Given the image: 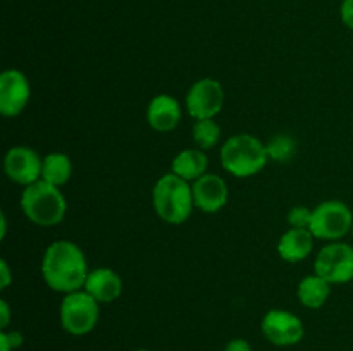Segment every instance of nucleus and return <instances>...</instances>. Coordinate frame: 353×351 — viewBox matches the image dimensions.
<instances>
[{
	"instance_id": "obj_1",
	"label": "nucleus",
	"mask_w": 353,
	"mask_h": 351,
	"mask_svg": "<svg viewBox=\"0 0 353 351\" xmlns=\"http://www.w3.org/2000/svg\"><path fill=\"white\" fill-rule=\"evenodd\" d=\"M88 274V262L78 244L69 240L48 244L41 258V277L52 291L62 295L79 291L85 288Z\"/></svg>"
},
{
	"instance_id": "obj_2",
	"label": "nucleus",
	"mask_w": 353,
	"mask_h": 351,
	"mask_svg": "<svg viewBox=\"0 0 353 351\" xmlns=\"http://www.w3.org/2000/svg\"><path fill=\"white\" fill-rule=\"evenodd\" d=\"M152 205L159 219L164 222L172 226L186 222L195 206L192 182L185 181L174 172L161 176L152 189Z\"/></svg>"
},
{
	"instance_id": "obj_3",
	"label": "nucleus",
	"mask_w": 353,
	"mask_h": 351,
	"mask_svg": "<svg viewBox=\"0 0 353 351\" xmlns=\"http://www.w3.org/2000/svg\"><path fill=\"white\" fill-rule=\"evenodd\" d=\"M219 158L224 171L238 179L259 174L269 162L265 143L248 133H240L228 138L221 147Z\"/></svg>"
},
{
	"instance_id": "obj_4",
	"label": "nucleus",
	"mask_w": 353,
	"mask_h": 351,
	"mask_svg": "<svg viewBox=\"0 0 353 351\" xmlns=\"http://www.w3.org/2000/svg\"><path fill=\"white\" fill-rule=\"evenodd\" d=\"M19 205L24 217L41 227L57 226L68 212V202L61 188L48 184L43 179L23 189Z\"/></svg>"
},
{
	"instance_id": "obj_5",
	"label": "nucleus",
	"mask_w": 353,
	"mask_h": 351,
	"mask_svg": "<svg viewBox=\"0 0 353 351\" xmlns=\"http://www.w3.org/2000/svg\"><path fill=\"white\" fill-rule=\"evenodd\" d=\"M62 329L71 336H86L97 327L100 319V303L85 289L64 295L59 308Z\"/></svg>"
},
{
	"instance_id": "obj_6",
	"label": "nucleus",
	"mask_w": 353,
	"mask_h": 351,
	"mask_svg": "<svg viewBox=\"0 0 353 351\" xmlns=\"http://www.w3.org/2000/svg\"><path fill=\"white\" fill-rule=\"evenodd\" d=\"M353 213L350 206L340 200H326L312 209L310 233L316 240L340 241L341 237L352 233Z\"/></svg>"
},
{
	"instance_id": "obj_7",
	"label": "nucleus",
	"mask_w": 353,
	"mask_h": 351,
	"mask_svg": "<svg viewBox=\"0 0 353 351\" xmlns=\"http://www.w3.org/2000/svg\"><path fill=\"white\" fill-rule=\"evenodd\" d=\"M314 272L330 284L353 281V246L343 241H331L323 246L314 262Z\"/></svg>"
},
{
	"instance_id": "obj_8",
	"label": "nucleus",
	"mask_w": 353,
	"mask_h": 351,
	"mask_svg": "<svg viewBox=\"0 0 353 351\" xmlns=\"http://www.w3.org/2000/svg\"><path fill=\"white\" fill-rule=\"evenodd\" d=\"M261 330L265 339L278 348H290L299 344L305 336L302 319L288 310L272 308L262 317Z\"/></svg>"
},
{
	"instance_id": "obj_9",
	"label": "nucleus",
	"mask_w": 353,
	"mask_h": 351,
	"mask_svg": "<svg viewBox=\"0 0 353 351\" xmlns=\"http://www.w3.org/2000/svg\"><path fill=\"white\" fill-rule=\"evenodd\" d=\"M186 112L195 120L214 119L224 107V88L217 79L202 78L190 86L185 98Z\"/></svg>"
},
{
	"instance_id": "obj_10",
	"label": "nucleus",
	"mask_w": 353,
	"mask_h": 351,
	"mask_svg": "<svg viewBox=\"0 0 353 351\" xmlns=\"http://www.w3.org/2000/svg\"><path fill=\"white\" fill-rule=\"evenodd\" d=\"M41 165H43V158L38 155V151L31 147H24V145L9 148L3 157L6 176L23 188L40 181Z\"/></svg>"
},
{
	"instance_id": "obj_11",
	"label": "nucleus",
	"mask_w": 353,
	"mask_h": 351,
	"mask_svg": "<svg viewBox=\"0 0 353 351\" xmlns=\"http://www.w3.org/2000/svg\"><path fill=\"white\" fill-rule=\"evenodd\" d=\"M31 98V85L19 69H6L0 74V114L3 117H17L28 107Z\"/></svg>"
},
{
	"instance_id": "obj_12",
	"label": "nucleus",
	"mask_w": 353,
	"mask_h": 351,
	"mask_svg": "<svg viewBox=\"0 0 353 351\" xmlns=\"http://www.w3.org/2000/svg\"><path fill=\"white\" fill-rule=\"evenodd\" d=\"M192 191L195 209L203 213L219 212L230 198L226 181L221 176L209 174V172L192 182Z\"/></svg>"
},
{
	"instance_id": "obj_13",
	"label": "nucleus",
	"mask_w": 353,
	"mask_h": 351,
	"mask_svg": "<svg viewBox=\"0 0 353 351\" xmlns=\"http://www.w3.org/2000/svg\"><path fill=\"white\" fill-rule=\"evenodd\" d=\"M147 124L157 133H171L181 123V105L168 93L155 95L147 107Z\"/></svg>"
},
{
	"instance_id": "obj_14",
	"label": "nucleus",
	"mask_w": 353,
	"mask_h": 351,
	"mask_svg": "<svg viewBox=\"0 0 353 351\" xmlns=\"http://www.w3.org/2000/svg\"><path fill=\"white\" fill-rule=\"evenodd\" d=\"M83 289L100 305H107V303L116 301L123 295V279L109 267L93 268L90 270Z\"/></svg>"
},
{
	"instance_id": "obj_15",
	"label": "nucleus",
	"mask_w": 353,
	"mask_h": 351,
	"mask_svg": "<svg viewBox=\"0 0 353 351\" xmlns=\"http://www.w3.org/2000/svg\"><path fill=\"white\" fill-rule=\"evenodd\" d=\"M314 234L310 229L290 227L278 241V253L288 264H299L309 258L314 250Z\"/></svg>"
},
{
	"instance_id": "obj_16",
	"label": "nucleus",
	"mask_w": 353,
	"mask_h": 351,
	"mask_svg": "<svg viewBox=\"0 0 353 351\" xmlns=\"http://www.w3.org/2000/svg\"><path fill=\"white\" fill-rule=\"evenodd\" d=\"M207 167H209V157L205 151L200 148H186L172 158L171 172H174L185 181L193 182L207 174Z\"/></svg>"
},
{
	"instance_id": "obj_17",
	"label": "nucleus",
	"mask_w": 353,
	"mask_h": 351,
	"mask_svg": "<svg viewBox=\"0 0 353 351\" xmlns=\"http://www.w3.org/2000/svg\"><path fill=\"white\" fill-rule=\"evenodd\" d=\"M331 286L326 279H323L321 275H317L314 272L312 275H307L302 281L299 282V288H296V298L302 303L305 308L317 310L321 306H324V303L330 299L331 295Z\"/></svg>"
},
{
	"instance_id": "obj_18",
	"label": "nucleus",
	"mask_w": 353,
	"mask_h": 351,
	"mask_svg": "<svg viewBox=\"0 0 353 351\" xmlns=\"http://www.w3.org/2000/svg\"><path fill=\"white\" fill-rule=\"evenodd\" d=\"M72 176V162L71 158L61 151H52L43 157V165H41V179L52 186L68 184Z\"/></svg>"
},
{
	"instance_id": "obj_19",
	"label": "nucleus",
	"mask_w": 353,
	"mask_h": 351,
	"mask_svg": "<svg viewBox=\"0 0 353 351\" xmlns=\"http://www.w3.org/2000/svg\"><path fill=\"white\" fill-rule=\"evenodd\" d=\"M192 136L196 148L207 151L219 143L221 126L216 123V119H199L193 124Z\"/></svg>"
},
{
	"instance_id": "obj_20",
	"label": "nucleus",
	"mask_w": 353,
	"mask_h": 351,
	"mask_svg": "<svg viewBox=\"0 0 353 351\" xmlns=\"http://www.w3.org/2000/svg\"><path fill=\"white\" fill-rule=\"evenodd\" d=\"M265 148H268L269 160H274L278 164H288L296 153V141L288 134H276L274 138L269 140V143H265Z\"/></svg>"
},
{
	"instance_id": "obj_21",
	"label": "nucleus",
	"mask_w": 353,
	"mask_h": 351,
	"mask_svg": "<svg viewBox=\"0 0 353 351\" xmlns=\"http://www.w3.org/2000/svg\"><path fill=\"white\" fill-rule=\"evenodd\" d=\"M288 220L290 227H295V229H309L310 220H312V209H307V206H293L288 212Z\"/></svg>"
},
{
	"instance_id": "obj_22",
	"label": "nucleus",
	"mask_w": 353,
	"mask_h": 351,
	"mask_svg": "<svg viewBox=\"0 0 353 351\" xmlns=\"http://www.w3.org/2000/svg\"><path fill=\"white\" fill-rule=\"evenodd\" d=\"M340 16L345 26L353 31V0H343V2H341Z\"/></svg>"
},
{
	"instance_id": "obj_23",
	"label": "nucleus",
	"mask_w": 353,
	"mask_h": 351,
	"mask_svg": "<svg viewBox=\"0 0 353 351\" xmlns=\"http://www.w3.org/2000/svg\"><path fill=\"white\" fill-rule=\"evenodd\" d=\"M224 351H254V350H252L250 343H248L247 339H243V337H234V339H231L230 343L226 344Z\"/></svg>"
},
{
	"instance_id": "obj_24",
	"label": "nucleus",
	"mask_w": 353,
	"mask_h": 351,
	"mask_svg": "<svg viewBox=\"0 0 353 351\" xmlns=\"http://www.w3.org/2000/svg\"><path fill=\"white\" fill-rule=\"evenodd\" d=\"M0 277H2L0 289L9 288L10 282H12V274H10V268H9V265H7L6 260H0Z\"/></svg>"
},
{
	"instance_id": "obj_25",
	"label": "nucleus",
	"mask_w": 353,
	"mask_h": 351,
	"mask_svg": "<svg viewBox=\"0 0 353 351\" xmlns=\"http://www.w3.org/2000/svg\"><path fill=\"white\" fill-rule=\"evenodd\" d=\"M10 323V308L6 299H0V329L6 330Z\"/></svg>"
},
{
	"instance_id": "obj_26",
	"label": "nucleus",
	"mask_w": 353,
	"mask_h": 351,
	"mask_svg": "<svg viewBox=\"0 0 353 351\" xmlns=\"http://www.w3.org/2000/svg\"><path fill=\"white\" fill-rule=\"evenodd\" d=\"M6 334H7V337H9L10 344H12L14 351H16L17 348H21V346H23V341H24L23 334H21V332H17V330H12V332H7V330H6Z\"/></svg>"
},
{
	"instance_id": "obj_27",
	"label": "nucleus",
	"mask_w": 353,
	"mask_h": 351,
	"mask_svg": "<svg viewBox=\"0 0 353 351\" xmlns=\"http://www.w3.org/2000/svg\"><path fill=\"white\" fill-rule=\"evenodd\" d=\"M0 351H14L12 344H10L9 337H7L6 330H2L0 332Z\"/></svg>"
},
{
	"instance_id": "obj_28",
	"label": "nucleus",
	"mask_w": 353,
	"mask_h": 351,
	"mask_svg": "<svg viewBox=\"0 0 353 351\" xmlns=\"http://www.w3.org/2000/svg\"><path fill=\"white\" fill-rule=\"evenodd\" d=\"M0 222H2V229H0V240H3V237H6V234H7V217H6V213H2V215H0Z\"/></svg>"
},
{
	"instance_id": "obj_29",
	"label": "nucleus",
	"mask_w": 353,
	"mask_h": 351,
	"mask_svg": "<svg viewBox=\"0 0 353 351\" xmlns=\"http://www.w3.org/2000/svg\"><path fill=\"white\" fill-rule=\"evenodd\" d=\"M134 351H152V350H147V348H138V350H134Z\"/></svg>"
},
{
	"instance_id": "obj_30",
	"label": "nucleus",
	"mask_w": 353,
	"mask_h": 351,
	"mask_svg": "<svg viewBox=\"0 0 353 351\" xmlns=\"http://www.w3.org/2000/svg\"><path fill=\"white\" fill-rule=\"evenodd\" d=\"M350 234L353 236V224H352V233H350Z\"/></svg>"
}]
</instances>
